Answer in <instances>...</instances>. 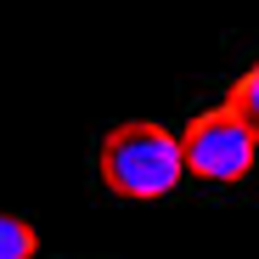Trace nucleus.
<instances>
[{"label":"nucleus","mask_w":259,"mask_h":259,"mask_svg":"<svg viewBox=\"0 0 259 259\" xmlns=\"http://www.w3.org/2000/svg\"><path fill=\"white\" fill-rule=\"evenodd\" d=\"M96 169L102 186L124 203H158L181 186L186 163H181V136H169L152 118H130L118 130H107L96 147Z\"/></svg>","instance_id":"f257e3e1"},{"label":"nucleus","mask_w":259,"mask_h":259,"mask_svg":"<svg viewBox=\"0 0 259 259\" xmlns=\"http://www.w3.org/2000/svg\"><path fill=\"white\" fill-rule=\"evenodd\" d=\"M181 163H186V175H197L208 186H237L259 163V136L231 102H220V107L197 113L192 130L181 136Z\"/></svg>","instance_id":"f03ea898"},{"label":"nucleus","mask_w":259,"mask_h":259,"mask_svg":"<svg viewBox=\"0 0 259 259\" xmlns=\"http://www.w3.org/2000/svg\"><path fill=\"white\" fill-rule=\"evenodd\" d=\"M39 253V231L17 214H0V259H34Z\"/></svg>","instance_id":"7ed1b4c3"},{"label":"nucleus","mask_w":259,"mask_h":259,"mask_svg":"<svg viewBox=\"0 0 259 259\" xmlns=\"http://www.w3.org/2000/svg\"><path fill=\"white\" fill-rule=\"evenodd\" d=\"M226 102H231V107L248 118V130L259 136V62H253V68H248V73L231 84V96H226Z\"/></svg>","instance_id":"20e7f679"}]
</instances>
